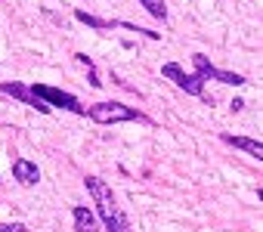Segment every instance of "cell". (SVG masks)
<instances>
[{"label":"cell","mask_w":263,"mask_h":232,"mask_svg":"<svg viewBox=\"0 0 263 232\" xmlns=\"http://www.w3.org/2000/svg\"><path fill=\"white\" fill-rule=\"evenodd\" d=\"M28 87H31V93H34L37 99H44L50 108H65V111H74V114H84V111H87L78 96H71V93H65V90H59V87H50V84H28Z\"/></svg>","instance_id":"3"},{"label":"cell","mask_w":263,"mask_h":232,"mask_svg":"<svg viewBox=\"0 0 263 232\" xmlns=\"http://www.w3.org/2000/svg\"><path fill=\"white\" fill-rule=\"evenodd\" d=\"M118 28H127V31H137V34H143V37H149V41H158V37H161L158 31H152V28H140V25H134V22H118Z\"/></svg>","instance_id":"12"},{"label":"cell","mask_w":263,"mask_h":232,"mask_svg":"<svg viewBox=\"0 0 263 232\" xmlns=\"http://www.w3.org/2000/svg\"><path fill=\"white\" fill-rule=\"evenodd\" d=\"M74 19H78V22H84V25H90V28H96V31H108V28H118V22H108V19L90 16L87 10H74Z\"/></svg>","instance_id":"9"},{"label":"cell","mask_w":263,"mask_h":232,"mask_svg":"<svg viewBox=\"0 0 263 232\" xmlns=\"http://www.w3.org/2000/svg\"><path fill=\"white\" fill-rule=\"evenodd\" d=\"M192 65H195V74H198L201 81H214L217 65H211V59H208L204 53H195V56H192Z\"/></svg>","instance_id":"10"},{"label":"cell","mask_w":263,"mask_h":232,"mask_svg":"<svg viewBox=\"0 0 263 232\" xmlns=\"http://www.w3.org/2000/svg\"><path fill=\"white\" fill-rule=\"evenodd\" d=\"M220 140H223L226 146H232V149L248 152L251 158H263V143H260V140H251V137H232V133H220Z\"/></svg>","instance_id":"6"},{"label":"cell","mask_w":263,"mask_h":232,"mask_svg":"<svg viewBox=\"0 0 263 232\" xmlns=\"http://www.w3.org/2000/svg\"><path fill=\"white\" fill-rule=\"evenodd\" d=\"M140 7H143L152 19H158V22L167 19V4H164V0H140Z\"/></svg>","instance_id":"11"},{"label":"cell","mask_w":263,"mask_h":232,"mask_svg":"<svg viewBox=\"0 0 263 232\" xmlns=\"http://www.w3.org/2000/svg\"><path fill=\"white\" fill-rule=\"evenodd\" d=\"M0 93H4V96H13V99L25 102V105H31V108H37L41 114H50V111H53L44 99H37V96L31 93L28 84H19V81H0Z\"/></svg>","instance_id":"5"},{"label":"cell","mask_w":263,"mask_h":232,"mask_svg":"<svg viewBox=\"0 0 263 232\" xmlns=\"http://www.w3.org/2000/svg\"><path fill=\"white\" fill-rule=\"evenodd\" d=\"M13 177H16V183H22V186H34V183L41 180V170H37L34 161L16 158V161H13Z\"/></svg>","instance_id":"7"},{"label":"cell","mask_w":263,"mask_h":232,"mask_svg":"<svg viewBox=\"0 0 263 232\" xmlns=\"http://www.w3.org/2000/svg\"><path fill=\"white\" fill-rule=\"evenodd\" d=\"M74 59H78V62H81V65H84V68H87V71H90V68H93V59H90V56H87V53H78V56H74Z\"/></svg>","instance_id":"15"},{"label":"cell","mask_w":263,"mask_h":232,"mask_svg":"<svg viewBox=\"0 0 263 232\" xmlns=\"http://www.w3.org/2000/svg\"><path fill=\"white\" fill-rule=\"evenodd\" d=\"M214 81H220V84H232V87H238V84H245V78H241V74H235V71H220V68H217V74H214Z\"/></svg>","instance_id":"13"},{"label":"cell","mask_w":263,"mask_h":232,"mask_svg":"<svg viewBox=\"0 0 263 232\" xmlns=\"http://www.w3.org/2000/svg\"><path fill=\"white\" fill-rule=\"evenodd\" d=\"M0 232H31L25 223H0Z\"/></svg>","instance_id":"14"},{"label":"cell","mask_w":263,"mask_h":232,"mask_svg":"<svg viewBox=\"0 0 263 232\" xmlns=\"http://www.w3.org/2000/svg\"><path fill=\"white\" fill-rule=\"evenodd\" d=\"M84 114H90V118L96 124H124V121H146V114L140 108H130L124 102H96L90 105Z\"/></svg>","instance_id":"2"},{"label":"cell","mask_w":263,"mask_h":232,"mask_svg":"<svg viewBox=\"0 0 263 232\" xmlns=\"http://www.w3.org/2000/svg\"><path fill=\"white\" fill-rule=\"evenodd\" d=\"M161 74H164V78H171V81H174L183 93H189V96H201L204 102H214V99L204 93V81H201L198 74H186L177 62H167V65L161 68Z\"/></svg>","instance_id":"4"},{"label":"cell","mask_w":263,"mask_h":232,"mask_svg":"<svg viewBox=\"0 0 263 232\" xmlns=\"http://www.w3.org/2000/svg\"><path fill=\"white\" fill-rule=\"evenodd\" d=\"M84 183H87V192H90V198H93L96 217L102 220L105 232H134V229H130V223H127V217H124V210L118 207V201H115L108 183H102L99 177H87Z\"/></svg>","instance_id":"1"},{"label":"cell","mask_w":263,"mask_h":232,"mask_svg":"<svg viewBox=\"0 0 263 232\" xmlns=\"http://www.w3.org/2000/svg\"><path fill=\"white\" fill-rule=\"evenodd\" d=\"M74 232H99L96 214L90 207H74Z\"/></svg>","instance_id":"8"}]
</instances>
